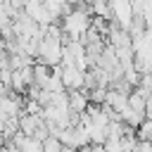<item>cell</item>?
I'll return each instance as SVG.
<instances>
[{
    "mask_svg": "<svg viewBox=\"0 0 152 152\" xmlns=\"http://www.w3.org/2000/svg\"><path fill=\"white\" fill-rule=\"evenodd\" d=\"M62 142H59V138L57 135H48L45 140H43V152H62Z\"/></svg>",
    "mask_w": 152,
    "mask_h": 152,
    "instance_id": "5",
    "label": "cell"
},
{
    "mask_svg": "<svg viewBox=\"0 0 152 152\" xmlns=\"http://www.w3.org/2000/svg\"><path fill=\"white\" fill-rule=\"evenodd\" d=\"M145 102H147V100H145L142 95H138L135 90L128 95V107H131L133 112H138V114H145Z\"/></svg>",
    "mask_w": 152,
    "mask_h": 152,
    "instance_id": "4",
    "label": "cell"
},
{
    "mask_svg": "<svg viewBox=\"0 0 152 152\" xmlns=\"http://www.w3.org/2000/svg\"><path fill=\"white\" fill-rule=\"evenodd\" d=\"M88 28H90V19H88V12L83 7H78V10H74V12L66 14V19H64V33L71 40H81V36Z\"/></svg>",
    "mask_w": 152,
    "mask_h": 152,
    "instance_id": "1",
    "label": "cell"
},
{
    "mask_svg": "<svg viewBox=\"0 0 152 152\" xmlns=\"http://www.w3.org/2000/svg\"><path fill=\"white\" fill-rule=\"evenodd\" d=\"M86 109H88V95L81 93V90H71L69 93V112L83 114Z\"/></svg>",
    "mask_w": 152,
    "mask_h": 152,
    "instance_id": "3",
    "label": "cell"
},
{
    "mask_svg": "<svg viewBox=\"0 0 152 152\" xmlns=\"http://www.w3.org/2000/svg\"><path fill=\"white\" fill-rule=\"evenodd\" d=\"M102 147H104V152H124V147H121V140H107Z\"/></svg>",
    "mask_w": 152,
    "mask_h": 152,
    "instance_id": "6",
    "label": "cell"
},
{
    "mask_svg": "<svg viewBox=\"0 0 152 152\" xmlns=\"http://www.w3.org/2000/svg\"><path fill=\"white\" fill-rule=\"evenodd\" d=\"M83 76H86V71H81L78 66H62L64 90H81L83 88Z\"/></svg>",
    "mask_w": 152,
    "mask_h": 152,
    "instance_id": "2",
    "label": "cell"
}]
</instances>
